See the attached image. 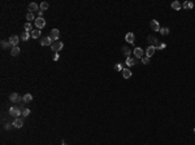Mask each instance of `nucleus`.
<instances>
[{
    "label": "nucleus",
    "instance_id": "obj_1",
    "mask_svg": "<svg viewBox=\"0 0 195 145\" xmlns=\"http://www.w3.org/2000/svg\"><path fill=\"white\" fill-rule=\"evenodd\" d=\"M64 48V43L62 42H54L52 43V45H51V49L55 52V53H58V52H60L61 49Z\"/></svg>",
    "mask_w": 195,
    "mask_h": 145
},
{
    "label": "nucleus",
    "instance_id": "obj_2",
    "mask_svg": "<svg viewBox=\"0 0 195 145\" xmlns=\"http://www.w3.org/2000/svg\"><path fill=\"white\" fill-rule=\"evenodd\" d=\"M21 114H22V111L20 110L17 106H12L9 109V115L14 117V118H20V115H21Z\"/></svg>",
    "mask_w": 195,
    "mask_h": 145
},
{
    "label": "nucleus",
    "instance_id": "obj_3",
    "mask_svg": "<svg viewBox=\"0 0 195 145\" xmlns=\"http://www.w3.org/2000/svg\"><path fill=\"white\" fill-rule=\"evenodd\" d=\"M9 101L13 102V104H18V102L22 101V97L18 93H14V92H13V93H10V96H9Z\"/></svg>",
    "mask_w": 195,
    "mask_h": 145
},
{
    "label": "nucleus",
    "instance_id": "obj_4",
    "mask_svg": "<svg viewBox=\"0 0 195 145\" xmlns=\"http://www.w3.org/2000/svg\"><path fill=\"white\" fill-rule=\"evenodd\" d=\"M34 23H35V26H36V29H43L44 26H46V21H44V18L43 17H36V19L34 21Z\"/></svg>",
    "mask_w": 195,
    "mask_h": 145
},
{
    "label": "nucleus",
    "instance_id": "obj_5",
    "mask_svg": "<svg viewBox=\"0 0 195 145\" xmlns=\"http://www.w3.org/2000/svg\"><path fill=\"white\" fill-rule=\"evenodd\" d=\"M50 36L52 38V40H56V42H57L58 39H60V31H58L57 29H52Z\"/></svg>",
    "mask_w": 195,
    "mask_h": 145
},
{
    "label": "nucleus",
    "instance_id": "obj_6",
    "mask_svg": "<svg viewBox=\"0 0 195 145\" xmlns=\"http://www.w3.org/2000/svg\"><path fill=\"white\" fill-rule=\"evenodd\" d=\"M125 42H128L129 44H134V42H135V35L133 34V32H128V34L125 35Z\"/></svg>",
    "mask_w": 195,
    "mask_h": 145
},
{
    "label": "nucleus",
    "instance_id": "obj_7",
    "mask_svg": "<svg viewBox=\"0 0 195 145\" xmlns=\"http://www.w3.org/2000/svg\"><path fill=\"white\" fill-rule=\"evenodd\" d=\"M18 42H20V38L17 35H12L9 38V43L12 47H18Z\"/></svg>",
    "mask_w": 195,
    "mask_h": 145
},
{
    "label": "nucleus",
    "instance_id": "obj_8",
    "mask_svg": "<svg viewBox=\"0 0 195 145\" xmlns=\"http://www.w3.org/2000/svg\"><path fill=\"white\" fill-rule=\"evenodd\" d=\"M133 53H134V56H135L136 58H142V57H143V53H144V52H143V49H142V48L136 47V48L133 51Z\"/></svg>",
    "mask_w": 195,
    "mask_h": 145
},
{
    "label": "nucleus",
    "instance_id": "obj_9",
    "mask_svg": "<svg viewBox=\"0 0 195 145\" xmlns=\"http://www.w3.org/2000/svg\"><path fill=\"white\" fill-rule=\"evenodd\" d=\"M24 126V121H22V118H16L14 122H13V127H16V128H21Z\"/></svg>",
    "mask_w": 195,
    "mask_h": 145
},
{
    "label": "nucleus",
    "instance_id": "obj_10",
    "mask_svg": "<svg viewBox=\"0 0 195 145\" xmlns=\"http://www.w3.org/2000/svg\"><path fill=\"white\" fill-rule=\"evenodd\" d=\"M150 26H151V29L154 31H160V25H159V22L156 21V19H152L151 23H150Z\"/></svg>",
    "mask_w": 195,
    "mask_h": 145
},
{
    "label": "nucleus",
    "instance_id": "obj_11",
    "mask_svg": "<svg viewBox=\"0 0 195 145\" xmlns=\"http://www.w3.org/2000/svg\"><path fill=\"white\" fill-rule=\"evenodd\" d=\"M39 12V10H40V9H39V6H38V4L36 3H30L29 4V12L30 13H34V12Z\"/></svg>",
    "mask_w": 195,
    "mask_h": 145
},
{
    "label": "nucleus",
    "instance_id": "obj_12",
    "mask_svg": "<svg viewBox=\"0 0 195 145\" xmlns=\"http://www.w3.org/2000/svg\"><path fill=\"white\" fill-rule=\"evenodd\" d=\"M52 38L51 36H46V38H43L42 39V42H40V44L42 45H52Z\"/></svg>",
    "mask_w": 195,
    "mask_h": 145
},
{
    "label": "nucleus",
    "instance_id": "obj_13",
    "mask_svg": "<svg viewBox=\"0 0 195 145\" xmlns=\"http://www.w3.org/2000/svg\"><path fill=\"white\" fill-rule=\"evenodd\" d=\"M155 51H156V48L154 47V45H150V47L146 49V56H147V57H151V56H154Z\"/></svg>",
    "mask_w": 195,
    "mask_h": 145
},
{
    "label": "nucleus",
    "instance_id": "obj_14",
    "mask_svg": "<svg viewBox=\"0 0 195 145\" xmlns=\"http://www.w3.org/2000/svg\"><path fill=\"white\" fill-rule=\"evenodd\" d=\"M22 101H24V104H29V102H31V101H32V96H31L30 93H25L24 97H22Z\"/></svg>",
    "mask_w": 195,
    "mask_h": 145
},
{
    "label": "nucleus",
    "instance_id": "obj_15",
    "mask_svg": "<svg viewBox=\"0 0 195 145\" xmlns=\"http://www.w3.org/2000/svg\"><path fill=\"white\" fill-rule=\"evenodd\" d=\"M148 42H150V43H151V44L154 45V47H155V48H158V47H159V45H158V42H159V40H158V39H156L155 36H152V35H150V36H148Z\"/></svg>",
    "mask_w": 195,
    "mask_h": 145
},
{
    "label": "nucleus",
    "instance_id": "obj_16",
    "mask_svg": "<svg viewBox=\"0 0 195 145\" xmlns=\"http://www.w3.org/2000/svg\"><path fill=\"white\" fill-rule=\"evenodd\" d=\"M122 76L125 78V79H129V78H132V71H130L129 69H122Z\"/></svg>",
    "mask_w": 195,
    "mask_h": 145
},
{
    "label": "nucleus",
    "instance_id": "obj_17",
    "mask_svg": "<svg viewBox=\"0 0 195 145\" xmlns=\"http://www.w3.org/2000/svg\"><path fill=\"white\" fill-rule=\"evenodd\" d=\"M40 34H42V31L39 30V29H36V30H32V31H31V38L38 39L39 36H40Z\"/></svg>",
    "mask_w": 195,
    "mask_h": 145
},
{
    "label": "nucleus",
    "instance_id": "obj_18",
    "mask_svg": "<svg viewBox=\"0 0 195 145\" xmlns=\"http://www.w3.org/2000/svg\"><path fill=\"white\" fill-rule=\"evenodd\" d=\"M172 8H173L174 10H180V9L182 8V4H181L180 1H177V0H176V1L172 3Z\"/></svg>",
    "mask_w": 195,
    "mask_h": 145
},
{
    "label": "nucleus",
    "instance_id": "obj_19",
    "mask_svg": "<svg viewBox=\"0 0 195 145\" xmlns=\"http://www.w3.org/2000/svg\"><path fill=\"white\" fill-rule=\"evenodd\" d=\"M20 47H12V49H10V55L12 56H18L20 55Z\"/></svg>",
    "mask_w": 195,
    "mask_h": 145
},
{
    "label": "nucleus",
    "instance_id": "obj_20",
    "mask_svg": "<svg viewBox=\"0 0 195 145\" xmlns=\"http://www.w3.org/2000/svg\"><path fill=\"white\" fill-rule=\"evenodd\" d=\"M30 36H31V34H29L28 31H25V32H22V34H21V39H22L24 42H28Z\"/></svg>",
    "mask_w": 195,
    "mask_h": 145
},
{
    "label": "nucleus",
    "instance_id": "obj_21",
    "mask_svg": "<svg viewBox=\"0 0 195 145\" xmlns=\"http://www.w3.org/2000/svg\"><path fill=\"white\" fill-rule=\"evenodd\" d=\"M132 49L130 48H128V47H122V53L125 55V56H128V57H130V53H132Z\"/></svg>",
    "mask_w": 195,
    "mask_h": 145
},
{
    "label": "nucleus",
    "instance_id": "obj_22",
    "mask_svg": "<svg viewBox=\"0 0 195 145\" xmlns=\"http://www.w3.org/2000/svg\"><path fill=\"white\" fill-rule=\"evenodd\" d=\"M126 65L128 66H133V65H135V60L132 58V57H128L126 58Z\"/></svg>",
    "mask_w": 195,
    "mask_h": 145
},
{
    "label": "nucleus",
    "instance_id": "obj_23",
    "mask_svg": "<svg viewBox=\"0 0 195 145\" xmlns=\"http://www.w3.org/2000/svg\"><path fill=\"white\" fill-rule=\"evenodd\" d=\"M24 27H25V30L28 31V32H29V31H32V25H31L30 22H26Z\"/></svg>",
    "mask_w": 195,
    "mask_h": 145
},
{
    "label": "nucleus",
    "instance_id": "obj_24",
    "mask_svg": "<svg viewBox=\"0 0 195 145\" xmlns=\"http://www.w3.org/2000/svg\"><path fill=\"white\" fill-rule=\"evenodd\" d=\"M48 3L47 1H43V3H40V10H47L48 9Z\"/></svg>",
    "mask_w": 195,
    "mask_h": 145
},
{
    "label": "nucleus",
    "instance_id": "obj_25",
    "mask_svg": "<svg viewBox=\"0 0 195 145\" xmlns=\"http://www.w3.org/2000/svg\"><path fill=\"white\" fill-rule=\"evenodd\" d=\"M26 19H28V21H32V19H36L35 17H34V13H28V14H26Z\"/></svg>",
    "mask_w": 195,
    "mask_h": 145
},
{
    "label": "nucleus",
    "instance_id": "obj_26",
    "mask_svg": "<svg viewBox=\"0 0 195 145\" xmlns=\"http://www.w3.org/2000/svg\"><path fill=\"white\" fill-rule=\"evenodd\" d=\"M160 34H161V35H168V34H169V29H168V27L160 29Z\"/></svg>",
    "mask_w": 195,
    "mask_h": 145
},
{
    "label": "nucleus",
    "instance_id": "obj_27",
    "mask_svg": "<svg viewBox=\"0 0 195 145\" xmlns=\"http://www.w3.org/2000/svg\"><path fill=\"white\" fill-rule=\"evenodd\" d=\"M10 45V43L9 42H5V40H2V48L3 49H5V48H8Z\"/></svg>",
    "mask_w": 195,
    "mask_h": 145
},
{
    "label": "nucleus",
    "instance_id": "obj_28",
    "mask_svg": "<svg viewBox=\"0 0 195 145\" xmlns=\"http://www.w3.org/2000/svg\"><path fill=\"white\" fill-rule=\"evenodd\" d=\"M142 62L144 64V65H148L150 64V57H147V56L146 57H142Z\"/></svg>",
    "mask_w": 195,
    "mask_h": 145
},
{
    "label": "nucleus",
    "instance_id": "obj_29",
    "mask_svg": "<svg viewBox=\"0 0 195 145\" xmlns=\"http://www.w3.org/2000/svg\"><path fill=\"white\" fill-rule=\"evenodd\" d=\"M29 114H30V110L29 109H24L22 110V115L24 117H29Z\"/></svg>",
    "mask_w": 195,
    "mask_h": 145
},
{
    "label": "nucleus",
    "instance_id": "obj_30",
    "mask_svg": "<svg viewBox=\"0 0 195 145\" xmlns=\"http://www.w3.org/2000/svg\"><path fill=\"white\" fill-rule=\"evenodd\" d=\"M188 5H190V1H185L184 4H182V8H185V9H188Z\"/></svg>",
    "mask_w": 195,
    "mask_h": 145
},
{
    "label": "nucleus",
    "instance_id": "obj_31",
    "mask_svg": "<svg viewBox=\"0 0 195 145\" xmlns=\"http://www.w3.org/2000/svg\"><path fill=\"white\" fill-rule=\"evenodd\" d=\"M165 48H166V44L162 43V44H159V47L156 48V49H165Z\"/></svg>",
    "mask_w": 195,
    "mask_h": 145
},
{
    "label": "nucleus",
    "instance_id": "obj_32",
    "mask_svg": "<svg viewBox=\"0 0 195 145\" xmlns=\"http://www.w3.org/2000/svg\"><path fill=\"white\" fill-rule=\"evenodd\" d=\"M114 69H116V70H118V71H122V66H121L120 64H117L116 66H114Z\"/></svg>",
    "mask_w": 195,
    "mask_h": 145
},
{
    "label": "nucleus",
    "instance_id": "obj_33",
    "mask_svg": "<svg viewBox=\"0 0 195 145\" xmlns=\"http://www.w3.org/2000/svg\"><path fill=\"white\" fill-rule=\"evenodd\" d=\"M12 127H13V124H9V123H6L5 126H4V128H5V130H10Z\"/></svg>",
    "mask_w": 195,
    "mask_h": 145
},
{
    "label": "nucleus",
    "instance_id": "obj_34",
    "mask_svg": "<svg viewBox=\"0 0 195 145\" xmlns=\"http://www.w3.org/2000/svg\"><path fill=\"white\" fill-rule=\"evenodd\" d=\"M54 60L56 61V60H58V53H55V56H54Z\"/></svg>",
    "mask_w": 195,
    "mask_h": 145
},
{
    "label": "nucleus",
    "instance_id": "obj_35",
    "mask_svg": "<svg viewBox=\"0 0 195 145\" xmlns=\"http://www.w3.org/2000/svg\"><path fill=\"white\" fill-rule=\"evenodd\" d=\"M61 145H65V144H64V143H62V144H61Z\"/></svg>",
    "mask_w": 195,
    "mask_h": 145
},
{
    "label": "nucleus",
    "instance_id": "obj_36",
    "mask_svg": "<svg viewBox=\"0 0 195 145\" xmlns=\"http://www.w3.org/2000/svg\"><path fill=\"white\" fill-rule=\"evenodd\" d=\"M194 132H195V128H194Z\"/></svg>",
    "mask_w": 195,
    "mask_h": 145
}]
</instances>
